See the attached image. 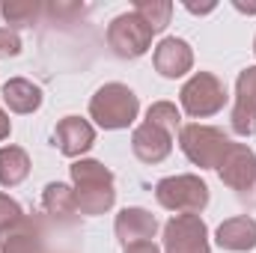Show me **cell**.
Masks as SVG:
<instances>
[{
  "mask_svg": "<svg viewBox=\"0 0 256 253\" xmlns=\"http://www.w3.org/2000/svg\"><path fill=\"white\" fill-rule=\"evenodd\" d=\"M72 179H74V200L80 214H104L114 200V173L98 164V161H74L72 164Z\"/></svg>",
  "mask_w": 256,
  "mask_h": 253,
  "instance_id": "cell-1",
  "label": "cell"
},
{
  "mask_svg": "<svg viewBox=\"0 0 256 253\" xmlns=\"http://www.w3.org/2000/svg\"><path fill=\"white\" fill-rule=\"evenodd\" d=\"M140 102L126 84H104L92 102H90V116L102 128H128L137 120Z\"/></svg>",
  "mask_w": 256,
  "mask_h": 253,
  "instance_id": "cell-2",
  "label": "cell"
},
{
  "mask_svg": "<svg viewBox=\"0 0 256 253\" xmlns=\"http://www.w3.org/2000/svg\"><path fill=\"white\" fill-rule=\"evenodd\" d=\"M220 182L238 196V202L256 206V155L244 143H232L230 152L224 155V161L218 164Z\"/></svg>",
  "mask_w": 256,
  "mask_h": 253,
  "instance_id": "cell-3",
  "label": "cell"
},
{
  "mask_svg": "<svg viewBox=\"0 0 256 253\" xmlns=\"http://www.w3.org/2000/svg\"><path fill=\"white\" fill-rule=\"evenodd\" d=\"M155 196L176 214H200L208 206V185L200 176H167L155 185Z\"/></svg>",
  "mask_w": 256,
  "mask_h": 253,
  "instance_id": "cell-4",
  "label": "cell"
},
{
  "mask_svg": "<svg viewBox=\"0 0 256 253\" xmlns=\"http://www.w3.org/2000/svg\"><path fill=\"white\" fill-rule=\"evenodd\" d=\"M179 146H182V152L191 158L196 167H214L218 170V164L230 152L232 140L220 128L194 122V126H185L179 131Z\"/></svg>",
  "mask_w": 256,
  "mask_h": 253,
  "instance_id": "cell-5",
  "label": "cell"
},
{
  "mask_svg": "<svg viewBox=\"0 0 256 253\" xmlns=\"http://www.w3.org/2000/svg\"><path fill=\"white\" fill-rule=\"evenodd\" d=\"M179 98H182V108H185L188 116L202 120V116L218 114L226 104L230 96H226V86H224L220 78H214L212 72H196L191 80L182 86Z\"/></svg>",
  "mask_w": 256,
  "mask_h": 253,
  "instance_id": "cell-6",
  "label": "cell"
},
{
  "mask_svg": "<svg viewBox=\"0 0 256 253\" xmlns=\"http://www.w3.org/2000/svg\"><path fill=\"white\" fill-rule=\"evenodd\" d=\"M152 27L140 18V15H134V12H126V15H116L114 21H110V27H108V45L114 48V54L116 57H122V60H137V57H143L146 51H149V45H152Z\"/></svg>",
  "mask_w": 256,
  "mask_h": 253,
  "instance_id": "cell-7",
  "label": "cell"
},
{
  "mask_svg": "<svg viewBox=\"0 0 256 253\" xmlns=\"http://www.w3.org/2000/svg\"><path fill=\"white\" fill-rule=\"evenodd\" d=\"M167 253H208V232L200 214H176L164 226Z\"/></svg>",
  "mask_w": 256,
  "mask_h": 253,
  "instance_id": "cell-8",
  "label": "cell"
},
{
  "mask_svg": "<svg viewBox=\"0 0 256 253\" xmlns=\"http://www.w3.org/2000/svg\"><path fill=\"white\" fill-rule=\"evenodd\" d=\"M232 131L242 137L256 134V66L244 68L236 80V108H232Z\"/></svg>",
  "mask_w": 256,
  "mask_h": 253,
  "instance_id": "cell-9",
  "label": "cell"
},
{
  "mask_svg": "<svg viewBox=\"0 0 256 253\" xmlns=\"http://www.w3.org/2000/svg\"><path fill=\"white\" fill-rule=\"evenodd\" d=\"M131 149H134V155L143 161V164H158V161H164L167 155H170V149H173V134L167 131V128L155 126V122H143V126L134 128V134H131Z\"/></svg>",
  "mask_w": 256,
  "mask_h": 253,
  "instance_id": "cell-10",
  "label": "cell"
},
{
  "mask_svg": "<svg viewBox=\"0 0 256 253\" xmlns=\"http://www.w3.org/2000/svg\"><path fill=\"white\" fill-rule=\"evenodd\" d=\"M92 143H96V131H92V126L86 120H80V116H66L54 128V146L63 155H68V158L84 155Z\"/></svg>",
  "mask_w": 256,
  "mask_h": 253,
  "instance_id": "cell-11",
  "label": "cell"
},
{
  "mask_svg": "<svg viewBox=\"0 0 256 253\" xmlns=\"http://www.w3.org/2000/svg\"><path fill=\"white\" fill-rule=\"evenodd\" d=\"M152 60H155V68H158L164 78H182L185 72H191L194 54H191V48H188V42L170 36V39H164V42L155 48Z\"/></svg>",
  "mask_w": 256,
  "mask_h": 253,
  "instance_id": "cell-12",
  "label": "cell"
},
{
  "mask_svg": "<svg viewBox=\"0 0 256 253\" xmlns=\"http://www.w3.org/2000/svg\"><path fill=\"white\" fill-rule=\"evenodd\" d=\"M158 230V220L146 212V208H122L116 214V238L122 244H137V242H149Z\"/></svg>",
  "mask_w": 256,
  "mask_h": 253,
  "instance_id": "cell-13",
  "label": "cell"
},
{
  "mask_svg": "<svg viewBox=\"0 0 256 253\" xmlns=\"http://www.w3.org/2000/svg\"><path fill=\"white\" fill-rule=\"evenodd\" d=\"M0 253H48L42 224L33 220V218H24L12 232L3 236V242H0Z\"/></svg>",
  "mask_w": 256,
  "mask_h": 253,
  "instance_id": "cell-14",
  "label": "cell"
},
{
  "mask_svg": "<svg viewBox=\"0 0 256 253\" xmlns=\"http://www.w3.org/2000/svg\"><path fill=\"white\" fill-rule=\"evenodd\" d=\"M218 244L224 250H236V253L254 250L256 248V220L248 218V214L224 220L218 226Z\"/></svg>",
  "mask_w": 256,
  "mask_h": 253,
  "instance_id": "cell-15",
  "label": "cell"
},
{
  "mask_svg": "<svg viewBox=\"0 0 256 253\" xmlns=\"http://www.w3.org/2000/svg\"><path fill=\"white\" fill-rule=\"evenodd\" d=\"M3 102L9 104V110L15 114H33L42 104V90L24 78H12L3 84Z\"/></svg>",
  "mask_w": 256,
  "mask_h": 253,
  "instance_id": "cell-16",
  "label": "cell"
},
{
  "mask_svg": "<svg viewBox=\"0 0 256 253\" xmlns=\"http://www.w3.org/2000/svg\"><path fill=\"white\" fill-rule=\"evenodd\" d=\"M42 206H45V212L54 218V220H63L68 224L72 218H74V212H78V200H74V190L63 185V182H51L45 194H42Z\"/></svg>",
  "mask_w": 256,
  "mask_h": 253,
  "instance_id": "cell-17",
  "label": "cell"
},
{
  "mask_svg": "<svg viewBox=\"0 0 256 253\" xmlns=\"http://www.w3.org/2000/svg\"><path fill=\"white\" fill-rule=\"evenodd\" d=\"M30 173V158L24 149L18 146H3L0 149V185L3 188H15L27 179Z\"/></svg>",
  "mask_w": 256,
  "mask_h": 253,
  "instance_id": "cell-18",
  "label": "cell"
},
{
  "mask_svg": "<svg viewBox=\"0 0 256 253\" xmlns=\"http://www.w3.org/2000/svg\"><path fill=\"white\" fill-rule=\"evenodd\" d=\"M134 15H140L152 33H161L167 24H170V15H173V3L170 0H137L134 3Z\"/></svg>",
  "mask_w": 256,
  "mask_h": 253,
  "instance_id": "cell-19",
  "label": "cell"
},
{
  "mask_svg": "<svg viewBox=\"0 0 256 253\" xmlns=\"http://www.w3.org/2000/svg\"><path fill=\"white\" fill-rule=\"evenodd\" d=\"M0 12L9 27H33L42 15V6L36 0H9V3H3Z\"/></svg>",
  "mask_w": 256,
  "mask_h": 253,
  "instance_id": "cell-20",
  "label": "cell"
},
{
  "mask_svg": "<svg viewBox=\"0 0 256 253\" xmlns=\"http://www.w3.org/2000/svg\"><path fill=\"white\" fill-rule=\"evenodd\" d=\"M146 120L155 122V126H161V128H167L173 137H176V131H182V116H179L176 104H170V102H155V104L149 108Z\"/></svg>",
  "mask_w": 256,
  "mask_h": 253,
  "instance_id": "cell-21",
  "label": "cell"
},
{
  "mask_svg": "<svg viewBox=\"0 0 256 253\" xmlns=\"http://www.w3.org/2000/svg\"><path fill=\"white\" fill-rule=\"evenodd\" d=\"M21 220H24L21 206H18L9 194H0V238H3L6 232H12Z\"/></svg>",
  "mask_w": 256,
  "mask_h": 253,
  "instance_id": "cell-22",
  "label": "cell"
},
{
  "mask_svg": "<svg viewBox=\"0 0 256 253\" xmlns=\"http://www.w3.org/2000/svg\"><path fill=\"white\" fill-rule=\"evenodd\" d=\"M21 51V39L15 30L9 27H0V57H15Z\"/></svg>",
  "mask_w": 256,
  "mask_h": 253,
  "instance_id": "cell-23",
  "label": "cell"
},
{
  "mask_svg": "<svg viewBox=\"0 0 256 253\" xmlns=\"http://www.w3.org/2000/svg\"><path fill=\"white\" fill-rule=\"evenodd\" d=\"M126 253H161L152 242H137V244H128Z\"/></svg>",
  "mask_w": 256,
  "mask_h": 253,
  "instance_id": "cell-24",
  "label": "cell"
},
{
  "mask_svg": "<svg viewBox=\"0 0 256 253\" xmlns=\"http://www.w3.org/2000/svg\"><path fill=\"white\" fill-rule=\"evenodd\" d=\"M9 116H6V114H3V110H0V140H6V137H9Z\"/></svg>",
  "mask_w": 256,
  "mask_h": 253,
  "instance_id": "cell-25",
  "label": "cell"
},
{
  "mask_svg": "<svg viewBox=\"0 0 256 253\" xmlns=\"http://www.w3.org/2000/svg\"><path fill=\"white\" fill-rule=\"evenodd\" d=\"M185 6H188L191 12H212V9H214V3H206V6H196V3H185Z\"/></svg>",
  "mask_w": 256,
  "mask_h": 253,
  "instance_id": "cell-26",
  "label": "cell"
},
{
  "mask_svg": "<svg viewBox=\"0 0 256 253\" xmlns=\"http://www.w3.org/2000/svg\"><path fill=\"white\" fill-rule=\"evenodd\" d=\"M236 9H242V12H250V15L256 12V6H242V3H236Z\"/></svg>",
  "mask_w": 256,
  "mask_h": 253,
  "instance_id": "cell-27",
  "label": "cell"
},
{
  "mask_svg": "<svg viewBox=\"0 0 256 253\" xmlns=\"http://www.w3.org/2000/svg\"><path fill=\"white\" fill-rule=\"evenodd\" d=\"M254 54H256V39H254Z\"/></svg>",
  "mask_w": 256,
  "mask_h": 253,
  "instance_id": "cell-28",
  "label": "cell"
}]
</instances>
